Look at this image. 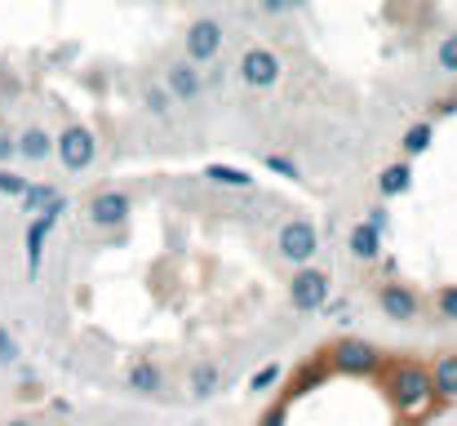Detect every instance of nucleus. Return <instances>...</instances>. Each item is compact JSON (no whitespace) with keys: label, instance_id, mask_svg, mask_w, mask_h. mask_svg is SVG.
Segmentation results:
<instances>
[{"label":"nucleus","instance_id":"bb28decb","mask_svg":"<svg viewBox=\"0 0 457 426\" xmlns=\"http://www.w3.org/2000/svg\"><path fill=\"white\" fill-rule=\"evenodd\" d=\"M13 360H18V342L9 329H0V364H13Z\"/></svg>","mask_w":457,"mask_h":426},{"label":"nucleus","instance_id":"2eb2a0df","mask_svg":"<svg viewBox=\"0 0 457 426\" xmlns=\"http://www.w3.org/2000/svg\"><path fill=\"white\" fill-rule=\"evenodd\" d=\"M204 178L213 187H240V191L253 187V173L249 169H236V164H204Z\"/></svg>","mask_w":457,"mask_h":426},{"label":"nucleus","instance_id":"2f4dec72","mask_svg":"<svg viewBox=\"0 0 457 426\" xmlns=\"http://www.w3.org/2000/svg\"><path fill=\"white\" fill-rule=\"evenodd\" d=\"M280 422H285L280 413H267V418H262V426H280Z\"/></svg>","mask_w":457,"mask_h":426},{"label":"nucleus","instance_id":"f3484780","mask_svg":"<svg viewBox=\"0 0 457 426\" xmlns=\"http://www.w3.org/2000/svg\"><path fill=\"white\" fill-rule=\"evenodd\" d=\"M431 387H436V396L457 400V355H445V360L436 364V373H431Z\"/></svg>","mask_w":457,"mask_h":426},{"label":"nucleus","instance_id":"7ed1b4c3","mask_svg":"<svg viewBox=\"0 0 457 426\" xmlns=\"http://www.w3.org/2000/svg\"><path fill=\"white\" fill-rule=\"evenodd\" d=\"M67 213V196H54L31 222H27V271L36 276L40 271V258H45V240H49V231L58 227V218Z\"/></svg>","mask_w":457,"mask_h":426},{"label":"nucleus","instance_id":"20e7f679","mask_svg":"<svg viewBox=\"0 0 457 426\" xmlns=\"http://www.w3.org/2000/svg\"><path fill=\"white\" fill-rule=\"evenodd\" d=\"M276 249H280V258H285V263L306 267V263L315 258V249H320V231H315L306 218H294V222H285V227H280Z\"/></svg>","mask_w":457,"mask_h":426},{"label":"nucleus","instance_id":"9b49d317","mask_svg":"<svg viewBox=\"0 0 457 426\" xmlns=\"http://www.w3.org/2000/svg\"><path fill=\"white\" fill-rule=\"evenodd\" d=\"M164 85H169V94H173L178 103H195V98L204 94V76L195 71V63H191V58H182V63H169V76H164Z\"/></svg>","mask_w":457,"mask_h":426},{"label":"nucleus","instance_id":"393cba45","mask_svg":"<svg viewBox=\"0 0 457 426\" xmlns=\"http://www.w3.org/2000/svg\"><path fill=\"white\" fill-rule=\"evenodd\" d=\"M22 191H27V178H18V173L0 169V196H22Z\"/></svg>","mask_w":457,"mask_h":426},{"label":"nucleus","instance_id":"0eeeda50","mask_svg":"<svg viewBox=\"0 0 457 426\" xmlns=\"http://www.w3.org/2000/svg\"><path fill=\"white\" fill-rule=\"evenodd\" d=\"M218 49H222V22H213V18H195V22L187 27V58L200 67V63H213Z\"/></svg>","mask_w":457,"mask_h":426},{"label":"nucleus","instance_id":"f03ea898","mask_svg":"<svg viewBox=\"0 0 457 426\" xmlns=\"http://www.w3.org/2000/svg\"><path fill=\"white\" fill-rule=\"evenodd\" d=\"M54 155H58V160H62V169H71V173L89 169V164H94V155H98V138H94V129H89V125H67V129L54 138Z\"/></svg>","mask_w":457,"mask_h":426},{"label":"nucleus","instance_id":"a878e982","mask_svg":"<svg viewBox=\"0 0 457 426\" xmlns=\"http://www.w3.org/2000/svg\"><path fill=\"white\" fill-rule=\"evenodd\" d=\"M258 4H262V13H276L280 18V13H298L306 0H258Z\"/></svg>","mask_w":457,"mask_h":426},{"label":"nucleus","instance_id":"4be33fe9","mask_svg":"<svg viewBox=\"0 0 457 426\" xmlns=\"http://www.w3.org/2000/svg\"><path fill=\"white\" fill-rule=\"evenodd\" d=\"M276 382H280V364H262V369L253 373V382H249V391H253V396H262V391H271Z\"/></svg>","mask_w":457,"mask_h":426},{"label":"nucleus","instance_id":"c85d7f7f","mask_svg":"<svg viewBox=\"0 0 457 426\" xmlns=\"http://www.w3.org/2000/svg\"><path fill=\"white\" fill-rule=\"evenodd\" d=\"M320 311H328V320H342V315H351V302H346V297H337V302H324Z\"/></svg>","mask_w":457,"mask_h":426},{"label":"nucleus","instance_id":"7c9ffc66","mask_svg":"<svg viewBox=\"0 0 457 426\" xmlns=\"http://www.w3.org/2000/svg\"><path fill=\"white\" fill-rule=\"evenodd\" d=\"M364 222H373L378 231H386V209H382V205H378V209H369V218H364Z\"/></svg>","mask_w":457,"mask_h":426},{"label":"nucleus","instance_id":"39448f33","mask_svg":"<svg viewBox=\"0 0 457 426\" xmlns=\"http://www.w3.org/2000/svg\"><path fill=\"white\" fill-rule=\"evenodd\" d=\"M289 302H294V311H303V315L320 311V306L328 302V276H324V271H315L311 263L298 267V271H294V280H289Z\"/></svg>","mask_w":457,"mask_h":426},{"label":"nucleus","instance_id":"c756f323","mask_svg":"<svg viewBox=\"0 0 457 426\" xmlns=\"http://www.w3.org/2000/svg\"><path fill=\"white\" fill-rule=\"evenodd\" d=\"M13 155H18V138L0 134V164H4V160H13Z\"/></svg>","mask_w":457,"mask_h":426},{"label":"nucleus","instance_id":"473e14b6","mask_svg":"<svg viewBox=\"0 0 457 426\" xmlns=\"http://www.w3.org/2000/svg\"><path fill=\"white\" fill-rule=\"evenodd\" d=\"M4 426H31V422H22V418H18V422H4Z\"/></svg>","mask_w":457,"mask_h":426},{"label":"nucleus","instance_id":"b1692460","mask_svg":"<svg viewBox=\"0 0 457 426\" xmlns=\"http://www.w3.org/2000/svg\"><path fill=\"white\" fill-rule=\"evenodd\" d=\"M440 71H457V31L445 36V45H440Z\"/></svg>","mask_w":457,"mask_h":426},{"label":"nucleus","instance_id":"1a4fd4ad","mask_svg":"<svg viewBox=\"0 0 457 426\" xmlns=\"http://www.w3.org/2000/svg\"><path fill=\"white\" fill-rule=\"evenodd\" d=\"M378 364H382V355H378V347L364 342V338H346V342L337 347V369L351 373V378H369V373H378Z\"/></svg>","mask_w":457,"mask_h":426},{"label":"nucleus","instance_id":"f8f14e48","mask_svg":"<svg viewBox=\"0 0 457 426\" xmlns=\"http://www.w3.org/2000/svg\"><path fill=\"white\" fill-rule=\"evenodd\" d=\"M346 249H351V258L373 263V258L382 254V231H378L373 222H355V227H351V236H346Z\"/></svg>","mask_w":457,"mask_h":426},{"label":"nucleus","instance_id":"423d86ee","mask_svg":"<svg viewBox=\"0 0 457 426\" xmlns=\"http://www.w3.org/2000/svg\"><path fill=\"white\" fill-rule=\"evenodd\" d=\"M240 80L249 85V89H276V80H280V58L271 54V49H249L245 58H240Z\"/></svg>","mask_w":457,"mask_h":426},{"label":"nucleus","instance_id":"a211bd4d","mask_svg":"<svg viewBox=\"0 0 457 426\" xmlns=\"http://www.w3.org/2000/svg\"><path fill=\"white\" fill-rule=\"evenodd\" d=\"M218 382H222V369H218V364H195V369H191V396H195V400L213 396Z\"/></svg>","mask_w":457,"mask_h":426},{"label":"nucleus","instance_id":"f257e3e1","mask_svg":"<svg viewBox=\"0 0 457 426\" xmlns=\"http://www.w3.org/2000/svg\"><path fill=\"white\" fill-rule=\"evenodd\" d=\"M431 396H436V387H431V373H427L422 364H400V369L391 373V400H395L404 413L422 409Z\"/></svg>","mask_w":457,"mask_h":426},{"label":"nucleus","instance_id":"cd10ccee","mask_svg":"<svg viewBox=\"0 0 457 426\" xmlns=\"http://www.w3.org/2000/svg\"><path fill=\"white\" fill-rule=\"evenodd\" d=\"M440 315H445V320H457V284L440 293Z\"/></svg>","mask_w":457,"mask_h":426},{"label":"nucleus","instance_id":"6ab92c4d","mask_svg":"<svg viewBox=\"0 0 457 426\" xmlns=\"http://www.w3.org/2000/svg\"><path fill=\"white\" fill-rule=\"evenodd\" d=\"M54 196H58L54 187H45V182H27V191H22L18 200H22V213H40Z\"/></svg>","mask_w":457,"mask_h":426},{"label":"nucleus","instance_id":"ddd939ff","mask_svg":"<svg viewBox=\"0 0 457 426\" xmlns=\"http://www.w3.org/2000/svg\"><path fill=\"white\" fill-rule=\"evenodd\" d=\"M125 382H129V391H138V396H160V391H164V373H160V364H152V360H138Z\"/></svg>","mask_w":457,"mask_h":426},{"label":"nucleus","instance_id":"6e6552de","mask_svg":"<svg viewBox=\"0 0 457 426\" xmlns=\"http://www.w3.org/2000/svg\"><path fill=\"white\" fill-rule=\"evenodd\" d=\"M129 213H134V200H129L125 191H103V196H94V200H89V222H94L98 231L125 227V222H129Z\"/></svg>","mask_w":457,"mask_h":426},{"label":"nucleus","instance_id":"5701e85b","mask_svg":"<svg viewBox=\"0 0 457 426\" xmlns=\"http://www.w3.org/2000/svg\"><path fill=\"white\" fill-rule=\"evenodd\" d=\"M267 169H271V173H280V178H289V182H298V178H303V169H298L289 155H276V151L267 155Z\"/></svg>","mask_w":457,"mask_h":426},{"label":"nucleus","instance_id":"dca6fc26","mask_svg":"<svg viewBox=\"0 0 457 426\" xmlns=\"http://www.w3.org/2000/svg\"><path fill=\"white\" fill-rule=\"evenodd\" d=\"M18 155L22 160H49L54 155V138L45 134V129H27V134H18Z\"/></svg>","mask_w":457,"mask_h":426},{"label":"nucleus","instance_id":"aec40b11","mask_svg":"<svg viewBox=\"0 0 457 426\" xmlns=\"http://www.w3.org/2000/svg\"><path fill=\"white\" fill-rule=\"evenodd\" d=\"M143 107H147L152 116H169V107H173L169 85H147V89H143Z\"/></svg>","mask_w":457,"mask_h":426},{"label":"nucleus","instance_id":"412c9836","mask_svg":"<svg viewBox=\"0 0 457 426\" xmlns=\"http://www.w3.org/2000/svg\"><path fill=\"white\" fill-rule=\"evenodd\" d=\"M431 138H436V125L422 121V125H413V129L404 134V151H409V155H422V151L431 146Z\"/></svg>","mask_w":457,"mask_h":426},{"label":"nucleus","instance_id":"4468645a","mask_svg":"<svg viewBox=\"0 0 457 426\" xmlns=\"http://www.w3.org/2000/svg\"><path fill=\"white\" fill-rule=\"evenodd\" d=\"M413 187V169H409V160H395V164H386L382 173H378V191L382 196H404Z\"/></svg>","mask_w":457,"mask_h":426},{"label":"nucleus","instance_id":"9d476101","mask_svg":"<svg viewBox=\"0 0 457 426\" xmlns=\"http://www.w3.org/2000/svg\"><path fill=\"white\" fill-rule=\"evenodd\" d=\"M378 306H382V315H386V320H395V324L418 320V293H413L409 284H382Z\"/></svg>","mask_w":457,"mask_h":426}]
</instances>
